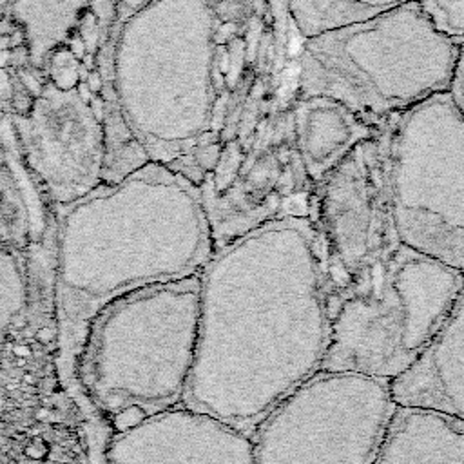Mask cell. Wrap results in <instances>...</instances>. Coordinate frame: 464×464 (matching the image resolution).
Returning a JSON list of instances; mask_svg holds the SVG:
<instances>
[{"mask_svg": "<svg viewBox=\"0 0 464 464\" xmlns=\"http://www.w3.org/2000/svg\"><path fill=\"white\" fill-rule=\"evenodd\" d=\"M326 272L312 216L270 219L199 272V323L183 406L246 435L321 370Z\"/></svg>", "mask_w": 464, "mask_h": 464, "instance_id": "6da1fadb", "label": "cell"}, {"mask_svg": "<svg viewBox=\"0 0 464 464\" xmlns=\"http://www.w3.org/2000/svg\"><path fill=\"white\" fill-rule=\"evenodd\" d=\"M53 212L56 366L78 390L76 364L94 315L129 292L198 276L216 241L199 185L154 161Z\"/></svg>", "mask_w": 464, "mask_h": 464, "instance_id": "7a4b0ae2", "label": "cell"}, {"mask_svg": "<svg viewBox=\"0 0 464 464\" xmlns=\"http://www.w3.org/2000/svg\"><path fill=\"white\" fill-rule=\"evenodd\" d=\"M223 33L203 0H152L116 31V98L150 161L172 167L205 145L219 105Z\"/></svg>", "mask_w": 464, "mask_h": 464, "instance_id": "3957f363", "label": "cell"}, {"mask_svg": "<svg viewBox=\"0 0 464 464\" xmlns=\"http://www.w3.org/2000/svg\"><path fill=\"white\" fill-rule=\"evenodd\" d=\"M459 45L413 0L303 38L290 96H328L384 125L450 92Z\"/></svg>", "mask_w": 464, "mask_h": 464, "instance_id": "277c9868", "label": "cell"}, {"mask_svg": "<svg viewBox=\"0 0 464 464\" xmlns=\"http://www.w3.org/2000/svg\"><path fill=\"white\" fill-rule=\"evenodd\" d=\"M199 323V274L129 292L89 324L76 364L82 401L103 417L183 406Z\"/></svg>", "mask_w": 464, "mask_h": 464, "instance_id": "5b68a950", "label": "cell"}, {"mask_svg": "<svg viewBox=\"0 0 464 464\" xmlns=\"http://www.w3.org/2000/svg\"><path fill=\"white\" fill-rule=\"evenodd\" d=\"M464 274L406 245L353 279L330 323L319 372L393 381L444 324Z\"/></svg>", "mask_w": 464, "mask_h": 464, "instance_id": "8992f818", "label": "cell"}, {"mask_svg": "<svg viewBox=\"0 0 464 464\" xmlns=\"http://www.w3.org/2000/svg\"><path fill=\"white\" fill-rule=\"evenodd\" d=\"M388 161L401 243L464 274V114L450 92L392 120Z\"/></svg>", "mask_w": 464, "mask_h": 464, "instance_id": "52a82bcc", "label": "cell"}, {"mask_svg": "<svg viewBox=\"0 0 464 464\" xmlns=\"http://www.w3.org/2000/svg\"><path fill=\"white\" fill-rule=\"evenodd\" d=\"M395 410L390 381L317 372L254 430V464H373Z\"/></svg>", "mask_w": 464, "mask_h": 464, "instance_id": "ba28073f", "label": "cell"}, {"mask_svg": "<svg viewBox=\"0 0 464 464\" xmlns=\"http://www.w3.org/2000/svg\"><path fill=\"white\" fill-rule=\"evenodd\" d=\"M390 125L314 188L312 219L321 236L328 292H344L402 245L390 185Z\"/></svg>", "mask_w": 464, "mask_h": 464, "instance_id": "9c48e42d", "label": "cell"}, {"mask_svg": "<svg viewBox=\"0 0 464 464\" xmlns=\"http://www.w3.org/2000/svg\"><path fill=\"white\" fill-rule=\"evenodd\" d=\"M11 129L24 167L53 210L103 183L102 116L80 85L45 82L29 107L11 116Z\"/></svg>", "mask_w": 464, "mask_h": 464, "instance_id": "30bf717a", "label": "cell"}, {"mask_svg": "<svg viewBox=\"0 0 464 464\" xmlns=\"http://www.w3.org/2000/svg\"><path fill=\"white\" fill-rule=\"evenodd\" d=\"M107 464H254L250 435L187 406L114 433Z\"/></svg>", "mask_w": 464, "mask_h": 464, "instance_id": "8fae6325", "label": "cell"}, {"mask_svg": "<svg viewBox=\"0 0 464 464\" xmlns=\"http://www.w3.org/2000/svg\"><path fill=\"white\" fill-rule=\"evenodd\" d=\"M390 390L397 406L464 420V285L433 341Z\"/></svg>", "mask_w": 464, "mask_h": 464, "instance_id": "7c38bea8", "label": "cell"}, {"mask_svg": "<svg viewBox=\"0 0 464 464\" xmlns=\"http://www.w3.org/2000/svg\"><path fill=\"white\" fill-rule=\"evenodd\" d=\"M290 116L294 145L314 188L386 125H373L328 96H290Z\"/></svg>", "mask_w": 464, "mask_h": 464, "instance_id": "4fadbf2b", "label": "cell"}, {"mask_svg": "<svg viewBox=\"0 0 464 464\" xmlns=\"http://www.w3.org/2000/svg\"><path fill=\"white\" fill-rule=\"evenodd\" d=\"M373 464H464V420L397 406Z\"/></svg>", "mask_w": 464, "mask_h": 464, "instance_id": "5bb4252c", "label": "cell"}, {"mask_svg": "<svg viewBox=\"0 0 464 464\" xmlns=\"http://www.w3.org/2000/svg\"><path fill=\"white\" fill-rule=\"evenodd\" d=\"M53 216V208L24 167L11 138L5 158L0 161V245L25 256L31 245L45 236Z\"/></svg>", "mask_w": 464, "mask_h": 464, "instance_id": "9a60e30c", "label": "cell"}, {"mask_svg": "<svg viewBox=\"0 0 464 464\" xmlns=\"http://www.w3.org/2000/svg\"><path fill=\"white\" fill-rule=\"evenodd\" d=\"M89 13V0H9L4 20L20 31L29 65L44 71L51 56L82 29Z\"/></svg>", "mask_w": 464, "mask_h": 464, "instance_id": "2e32d148", "label": "cell"}, {"mask_svg": "<svg viewBox=\"0 0 464 464\" xmlns=\"http://www.w3.org/2000/svg\"><path fill=\"white\" fill-rule=\"evenodd\" d=\"M114 38L116 33H111L94 56L100 83V116L105 136L103 183H118L150 161L145 149L127 125L116 98L111 71Z\"/></svg>", "mask_w": 464, "mask_h": 464, "instance_id": "e0dca14e", "label": "cell"}, {"mask_svg": "<svg viewBox=\"0 0 464 464\" xmlns=\"http://www.w3.org/2000/svg\"><path fill=\"white\" fill-rule=\"evenodd\" d=\"M413 0H290L292 31L308 38L323 31L353 24Z\"/></svg>", "mask_w": 464, "mask_h": 464, "instance_id": "ac0fdd59", "label": "cell"}, {"mask_svg": "<svg viewBox=\"0 0 464 464\" xmlns=\"http://www.w3.org/2000/svg\"><path fill=\"white\" fill-rule=\"evenodd\" d=\"M214 18L227 29L250 33L265 24H272L266 0H203Z\"/></svg>", "mask_w": 464, "mask_h": 464, "instance_id": "d6986e66", "label": "cell"}, {"mask_svg": "<svg viewBox=\"0 0 464 464\" xmlns=\"http://www.w3.org/2000/svg\"><path fill=\"white\" fill-rule=\"evenodd\" d=\"M150 2L152 0H89L91 14L96 22L100 36V45L111 33L118 31L129 16H132Z\"/></svg>", "mask_w": 464, "mask_h": 464, "instance_id": "ffe728a7", "label": "cell"}, {"mask_svg": "<svg viewBox=\"0 0 464 464\" xmlns=\"http://www.w3.org/2000/svg\"><path fill=\"white\" fill-rule=\"evenodd\" d=\"M435 27L450 38L464 40V0H417Z\"/></svg>", "mask_w": 464, "mask_h": 464, "instance_id": "44dd1931", "label": "cell"}, {"mask_svg": "<svg viewBox=\"0 0 464 464\" xmlns=\"http://www.w3.org/2000/svg\"><path fill=\"white\" fill-rule=\"evenodd\" d=\"M272 22H274V42H276V58H277V67L283 72L286 67V56H288V47H290V13H288V4L290 0H266Z\"/></svg>", "mask_w": 464, "mask_h": 464, "instance_id": "7402d4cb", "label": "cell"}, {"mask_svg": "<svg viewBox=\"0 0 464 464\" xmlns=\"http://www.w3.org/2000/svg\"><path fill=\"white\" fill-rule=\"evenodd\" d=\"M49 74L51 80L56 87L60 89H74L78 87V80H80V62L74 56V53L67 47L58 49L51 60H49Z\"/></svg>", "mask_w": 464, "mask_h": 464, "instance_id": "603a6c76", "label": "cell"}, {"mask_svg": "<svg viewBox=\"0 0 464 464\" xmlns=\"http://www.w3.org/2000/svg\"><path fill=\"white\" fill-rule=\"evenodd\" d=\"M450 94L457 103V107L460 109V112L464 114V40L459 45V60H457V69H455Z\"/></svg>", "mask_w": 464, "mask_h": 464, "instance_id": "cb8c5ba5", "label": "cell"}, {"mask_svg": "<svg viewBox=\"0 0 464 464\" xmlns=\"http://www.w3.org/2000/svg\"><path fill=\"white\" fill-rule=\"evenodd\" d=\"M7 2H9V0H0V22L4 20V14H5V7H7Z\"/></svg>", "mask_w": 464, "mask_h": 464, "instance_id": "d4e9b609", "label": "cell"}]
</instances>
